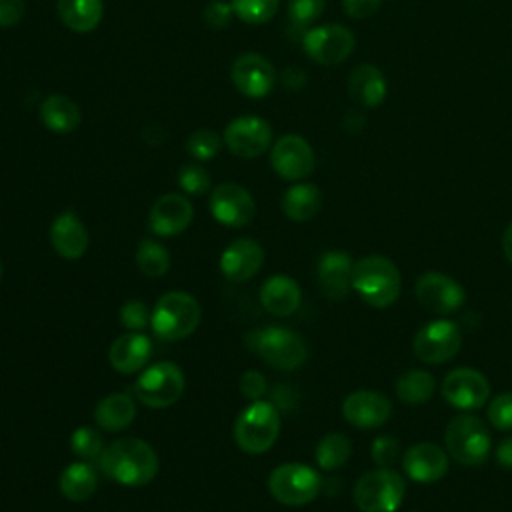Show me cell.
I'll list each match as a JSON object with an SVG mask.
<instances>
[{
    "label": "cell",
    "instance_id": "6da1fadb",
    "mask_svg": "<svg viewBox=\"0 0 512 512\" xmlns=\"http://www.w3.org/2000/svg\"><path fill=\"white\" fill-rule=\"evenodd\" d=\"M98 458L104 476L130 488L148 484L158 472V456L142 438L114 440Z\"/></svg>",
    "mask_w": 512,
    "mask_h": 512
},
{
    "label": "cell",
    "instance_id": "7a4b0ae2",
    "mask_svg": "<svg viewBox=\"0 0 512 512\" xmlns=\"http://www.w3.org/2000/svg\"><path fill=\"white\" fill-rule=\"evenodd\" d=\"M352 290L372 308H388L398 300L402 290L400 270L386 256H364L354 262Z\"/></svg>",
    "mask_w": 512,
    "mask_h": 512
},
{
    "label": "cell",
    "instance_id": "3957f363",
    "mask_svg": "<svg viewBox=\"0 0 512 512\" xmlns=\"http://www.w3.org/2000/svg\"><path fill=\"white\" fill-rule=\"evenodd\" d=\"M202 318V310L198 300L180 290H172L162 294L150 316V326L156 338L166 340V342H176L186 336H190Z\"/></svg>",
    "mask_w": 512,
    "mask_h": 512
},
{
    "label": "cell",
    "instance_id": "277c9868",
    "mask_svg": "<svg viewBox=\"0 0 512 512\" xmlns=\"http://www.w3.org/2000/svg\"><path fill=\"white\" fill-rule=\"evenodd\" d=\"M246 346L276 370H296L308 356L304 338L286 326L258 328L246 336Z\"/></svg>",
    "mask_w": 512,
    "mask_h": 512
},
{
    "label": "cell",
    "instance_id": "5b68a950",
    "mask_svg": "<svg viewBox=\"0 0 512 512\" xmlns=\"http://www.w3.org/2000/svg\"><path fill=\"white\" fill-rule=\"evenodd\" d=\"M280 434V410L272 400H254L248 404L234 424V440L246 454H262L270 450Z\"/></svg>",
    "mask_w": 512,
    "mask_h": 512
},
{
    "label": "cell",
    "instance_id": "8992f818",
    "mask_svg": "<svg viewBox=\"0 0 512 512\" xmlns=\"http://www.w3.org/2000/svg\"><path fill=\"white\" fill-rule=\"evenodd\" d=\"M444 444L448 454L464 466H480L492 452L488 426L474 414H458L446 424Z\"/></svg>",
    "mask_w": 512,
    "mask_h": 512
},
{
    "label": "cell",
    "instance_id": "52a82bcc",
    "mask_svg": "<svg viewBox=\"0 0 512 512\" xmlns=\"http://www.w3.org/2000/svg\"><path fill=\"white\" fill-rule=\"evenodd\" d=\"M406 494L404 478L392 468H376L354 484V504L362 512H394Z\"/></svg>",
    "mask_w": 512,
    "mask_h": 512
},
{
    "label": "cell",
    "instance_id": "ba28073f",
    "mask_svg": "<svg viewBox=\"0 0 512 512\" xmlns=\"http://www.w3.org/2000/svg\"><path fill=\"white\" fill-rule=\"evenodd\" d=\"M268 490L284 506H304L320 494L322 478L308 464L286 462L270 472Z\"/></svg>",
    "mask_w": 512,
    "mask_h": 512
},
{
    "label": "cell",
    "instance_id": "9c48e42d",
    "mask_svg": "<svg viewBox=\"0 0 512 512\" xmlns=\"http://www.w3.org/2000/svg\"><path fill=\"white\" fill-rule=\"evenodd\" d=\"M186 380L178 364L162 360L148 366L134 382L136 398L148 408H168L180 400Z\"/></svg>",
    "mask_w": 512,
    "mask_h": 512
},
{
    "label": "cell",
    "instance_id": "30bf717a",
    "mask_svg": "<svg viewBox=\"0 0 512 512\" xmlns=\"http://www.w3.org/2000/svg\"><path fill=\"white\" fill-rule=\"evenodd\" d=\"M462 346V330L454 320L438 318L426 322L412 340L414 354L424 364H444L452 360Z\"/></svg>",
    "mask_w": 512,
    "mask_h": 512
},
{
    "label": "cell",
    "instance_id": "8fae6325",
    "mask_svg": "<svg viewBox=\"0 0 512 512\" xmlns=\"http://www.w3.org/2000/svg\"><path fill=\"white\" fill-rule=\"evenodd\" d=\"M414 294L422 308L438 316L456 314L466 302L464 288L452 276L442 272H424L416 280Z\"/></svg>",
    "mask_w": 512,
    "mask_h": 512
},
{
    "label": "cell",
    "instance_id": "7c38bea8",
    "mask_svg": "<svg viewBox=\"0 0 512 512\" xmlns=\"http://www.w3.org/2000/svg\"><path fill=\"white\" fill-rule=\"evenodd\" d=\"M304 52L316 64L336 66L344 62L354 50V36L342 24H324L308 30L302 38Z\"/></svg>",
    "mask_w": 512,
    "mask_h": 512
},
{
    "label": "cell",
    "instance_id": "4fadbf2b",
    "mask_svg": "<svg viewBox=\"0 0 512 512\" xmlns=\"http://www.w3.org/2000/svg\"><path fill=\"white\" fill-rule=\"evenodd\" d=\"M442 396L452 408L472 412L486 404L490 396V384L480 370L460 366L444 376Z\"/></svg>",
    "mask_w": 512,
    "mask_h": 512
},
{
    "label": "cell",
    "instance_id": "5bb4252c",
    "mask_svg": "<svg viewBox=\"0 0 512 512\" xmlns=\"http://www.w3.org/2000/svg\"><path fill=\"white\" fill-rule=\"evenodd\" d=\"M208 206L214 220L230 228L246 226L256 212L252 194L244 186L234 182L218 184L210 194Z\"/></svg>",
    "mask_w": 512,
    "mask_h": 512
},
{
    "label": "cell",
    "instance_id": "9a60e30c",
    "mask_svg": "<svg viewBox=\"0 0 512 512\" xmlns=\"http://www.w3.org/2000/svg\"><path fill=\"white\" fill-rule=\"evenodd\" d=\"M272 142V128L260 116L234 118L224 130L226 148L240 158H256L266 152Z\"/></svg>",
    "mask_w": 512,
    "mask_h": 512
},
{
    "label": "cell",
    "instance_id": "2e32d148",
    "mask_svg": "<svg viewBox=\"0 0 512 512\" xmlns=\"http://www.w3.org/2000/svg\"><path fill=\"white\" fill-rule=\"evenodd\" d=\"M270 164L280 178L302 180L314 170V150L302 136L286 134L272 146Z\"/></svg>",
    "mask_w": 512,
    "mask_h": 512
},
{
    "label": "cell",
    "instance_id": "e0dca14e",
    "mask_svg": "<svg viewBox=\"0 0 512 512\" xmlns=\"http://www.w3.org/2000/svg\"><path fill=\"white\" fill-rule=\"evenodd\" d=\"M236 90L248 98H264L276 84L274 66L260 54H242L234 60L230 70Z\"/></svg>",
    "mask_w": 512,
    "mask_h": 512
},
{
    "label": "cell",
    "instance_id": "ac0fdd59",
    "mask_svg": "<svg viewBox=\"0 0 512 512\" xmlns=\"http://www.w3.org/2000/svg\"><path fill=\"white\" fill-rule=\"evenodd\" d=\"M392 414V402L378 390L350 392L342 402V416L356 428L372 430L382 426Z\"/></svg>",
    "mask_w": 512,
    "mask_h": 512
},
{
    "label": "cell",
    "instance_id": "d6986e66",
    "mask_svg": "<svg viewBox=\"0 0 512 512\" xmlns=\"http://www.w3.org/2000/svg\"><path fill=\"white\" fill-rule=\"evenodd\" d=\"M194 218V208L188 198L182 194H164L160 196L148 214V228L156 236L168 238L184 232Z\"/></svg>",
    "mask_w": 512,
    "mask_h": 512
},
{
    "label": "cell",
    "instance_id": "ffe728a7",
    "mask_svg": "<svg viewBox=\"0 0 512 512\" xmlns=\"http://www.w3.org/2000/svg\"><path fill=\"white\" fill-rule=\"evenodd\" d=\"M402 470L414 482H436L448 472V452L434 442L412 444L402 454Z\"/></svg>",
    "mask_w": 512,
    "mask_h": 512
},
{
    "label": "cell",
    "instance_id": "44dd1931",
    "mask_svg": "<svg viewBox=\"0 0 512 512\" xmlns=\"http://www.w3.org/2000/svg\"><path fill=\"white\" fill-rule=\"evenodd\" d=\"M264 262L262 246L252 238H238L230 242L220 254V272L226 280L246 282L258 274Z\"/></svg>",
    "mask_w": 512,
    "mask_h": 512
},
{
    "label": "cell",
    "instance_id": "7402d4cb",
    "mask_svg": "<svg viewBox=\"0 0 512 512\" xmlns=\"http://www.w3.org/2000/svg\"><path fill=\"white\" fill-rule=\"evenodd\" d=\"M352 268L354 262L350 254L342 250H328L320 256L316 274L318 286L330 300H342L352 290Z\"/></svg>",
    "mask_w": 512,
    "mask_h": 512
},
{
    "label": "cell",
    "instance_id": "603a6c76",
    "mask_svg": "<svg viewBox=\"0 0 512 512\" xmlns=\"http://www.w3.org/2000/svg\"><path fill=\"white\" fill-rule=\"evenodd\" d=\"M50 242L62 258L78 260L88 250L90 236L84 222L72 210H64L52 220Z\"/></svg>",
    "mask_w": 512,
    "mask_h": 512
},
{
    "label": "cell",
    "instance_id": "cb8c5ba5",
    "mask_svg": "<svg viewBox=\"0 0 512 512\" xmlns=\"http://www.w3.org/2000/svg\"><path fill=\"white\" fill-rule=\"evenodd\" d=\"M152 354V342L142 332H126L118 336L108 350L112 368L120 374H134L146 366Z\"/></svg>",
    "mask_w": 512,
    "mask_h": 512
},
{
    "label": "cell",
    "instance_id": "d4e9b609",
    "mask_svg": "<svg viewBox=\"0 0 512 512\" xmlns=\"http://www.w3.org/2000/svg\"><path fill=\"white\" fill-rule=\"evenodd\" d=\"M260 302L274 316H290L302 302V290L294 278L274 274L260 286Z\"/></svg>",
    "mask_w": 512,
    "mask_h": 512
},
{
    "label": "cell",
    "instance_id": "484cf974",
    "mask_svg": "<svg viewBox=\"0 0 512 512\" xmlns=\"http://www.w3.org/2000/svg\"><path fill=\"white\" fill-rule=\"evenodd\" d=\"M136 418V402L126 392H114L104 396L94 408L96 424L106 432H120Z\"/></svg>",
    "mask_w": 512,
    "mask_h": 512
},
{
    "label": "cell",
    "instance_id": "4316f807",
    "mask_svg": "<svg viewBox=\"0 0 512 512\" xmlns=\"http://www.w3.org/2000/svg\"><path fill=\"white\" fill-rule=\"evenodd\" d=\"M348 92L358 104L374 108L386 98V78L376 66L360 64L348 76Z\"/></svg>",
    "mask_w": 512,
    "mask_h": 512
},
{
    "label": "cell",
    "instance_id": "83f0119b",
    "mask_svg": "<svg viewBox=\"0 0 512 512\" xmlns=\"http://www.w3.org/2000/svg\"><path fill=\"white\" fill-rule=\"evenodd\" d=\"M40 116L44 126L56 134L74 132L82 118L78 104L64 94L46 96L40 106Z\"/></svg>",
    "mask_w": 512,
    "mask_h": 512
},
{
    "label": "cell",
    "instance_id": "f1b7e54d",
    "mask_svg": "<svg viewBox=\"0 0 512 512\" xmlns=\"http://www.w3.org/2000/svg\"><path fill=\"white\" fill-rule=\"evenodd\" d=\"M56 10L66 28L72 32H92L104 12L102 0H56Z\"/></svg>",
    "mask_w": 512,
    "mask_h": 512
},
{
    "label": "cell",
    "instance_id": "f546056e",
    "mask_svg": "<svg viewBox=\"0 0 512 512\" xmlns=\"http://www.w3.org/2000/svg\"><path fill=\"white\" fill-rule=\"evenodd\" d=\"M322 206V194L318 186L310 182H300L290 186L282 196V212L294 222L312 220Z\"/></svg>",
    "mask_w": 512,
    "mask_h": 512
},
{
    "label": "cell",
    "instance_id": "4dcf8cb0",
    "mask_svg": "<svg viewBox=\"0 0 512 512\" xmlns=\"http://www.w3.org/2000/svg\"><path fill=\"white\" fill-rule=\"evenodd\" d=\"M58 488L66 500L84 502L96 492L98 474L88 462H72L62 470Z\"/></svg>",
    "mask_w": 512,
    "mask_h": 512
},
{
    "label": "cell",
    "instance_id": "1f68e13d",
    "mask_svg": "<svg viewBox=\"0 0 512 512\" xmlns=\"http://www.w3.org/2000/svg\"><path fill=\"white\" fill-rule=\"evenodd\" d=\"M434 394V378L426 370H408L396 380V396L408 404H424Z\"/></svg>",
    "mask_w": 512,
    "mask_h": 512
},
{
    "label": "cell",
    "instance_id": "d6a6232c",
    "mask_svg": "<svg viewBox=\"0 0 512 512\" xmlns=\"http://www.w3.org/2000/svg\"><path fill=\"white\" fill-rule=\"evenodd\" d=\"M352 454V444L348 440L346 434L340 432H330L326 436L320 438V442L316 444V464L322 470H338L340 466H344L348 462Z\"/></svg>",
    "mask_w": 512,
    "mask_h": 512
},
{
    "label": "cell",
    "instance_id": "836d02e7",
    "mask_svg": "<svg viewBox=\"0 0 512 512\" xmlns=\"http://www.w3.org/2000/svg\"><path fill=\"white\" fill-rule=\"evenodd\" d=\"M136 266L144 276L160 278L170 268V254L160 242L144 238L136 248Z\"/></svg>",
    "mask_w": 512,
    "mask_h": 512
},
{
    "label": "cell",
    "instance_id": "e575fe53",
    "mask_svg": "<svg viewBox=\"0 0 512 512\" xmlns=\"http://www.w3.org/2000/svg\"><path fill=\"white\" fill-rule=\"evenodd\" d=\"M234 14L248 24H264L274 18L280 0H232Z\"/></svg>",
    "mask_w": 512,
    "mask_h": 512
},
{
    "label": "cell",
    "instance_id": "d590c367",
    "mask_svg": "<svg viewBox=\"0 0 512 512\" xmlns=\"http://www.w3.org/2000/svg\"><path fill=\"white\" fill-rule=\"evenodd\" d=\"M70 448L76 456L90 460V458H96L102 454L104 442H102V436L98 430H94L90 426H80L70 436Z\"/></svg>",
    "mask_w": 512,
    "mask_h": 512
},
{
    "label": "cell",
    "instance_id": "8d00e7d4",
    "mask_svg": "<svg viewBox=\"0 0 512 512\" xmlns=\"http://www.w3.org/2000/svg\"><path fill=\"white\" fill-rule=\"evenodd\" d=\"M222 142L220 136L214 130L208 128H198L196 132L190 134L188 142H186V150L192 158L196 160H210L218 154Z\"/></svg>",
    "mask_w": 512,
    "mask_h": 512
},
{
    "label": "cell",
    "instance_id": "74e56055",
    "mask_svg": "<svg viewBox=\"0 0 512 512\" xmlns=\"http://www.w3.org/2000/svg\"><path fill=\"white\" fill-rule=\"evenodd\" d=\"M150 316L152 312L142 300H128L118 312V318L128 332H142L146 326H150Z\"/></svg>",
    "mask_w": 512,
    "mask_h": 512
},
{
    "label": "cell",
    "instance_id": "f35d334b",
    "mask_svg": "<svg viewBox=\"0 0 512 512\" xmlns=\"http://www.w3.org/2000/svg\"><path fill=\"white\" fill-rule=\"evenodd\" d=\"M178 184L184 192L200 196L210 190V176L200 164H186L178 172Z\"/></svg>",
    "mask_w": 512,
    "mask_h": 512
},
{
    "label": "cell",
    "instance_id": "ab89813d",
    "mask_svg": "<svg viewBox=\"0 0 512 512\" xmlns=\"http://www.w3.org/2000/svg\"><path fill=\"white\" fill-rule=\"evenodd\" d=\"M324 6L326 0H288V16L296 26L304 28L322 16Z\"/></svg>",
    "mask_w": 512,
    "mask_h": 512
},
{
    "label": "cell",
    "instance_id": "60d3db41",
    "mask_svg": "<svg viewBox=\"0 0 512 512\" xmlns=\"http://www.w3.org/2000/svg\"><path fill=\"white\" fill-rule=\"evenodd\" d=\"M488 420L496 430H512V392H502L490 400Z\"/></svg>",
    "mask_w": 512,
    "mask_h": 512
},
{
    "label": "cell",
    "instance_id": "b9f144b4",
    "mask_svg": "<svg viewBox=\"0 0 512 512\" xmlns=\"http://www.w3.org/2000/svg\"><path fill=\"white\" fill-rule=\"evenodd\" d=\"M370 454H372L374 464H378L380 468H390L400 458V444L394 436L384 434V436L374 438V442L370 446Z\"/></svg>",
    "mask_w": 512,
    "mask_h": 512
},
{
    "label": "cell",
    "instance_id": "7bdbcfd3",
    "mask_svg": "<svg viewBox=\"0 0 512 512\" xmlns=\"http://www.w3.org/2000/svg\"><path fill=\"white\" fill-rule=\"evenodd\" d=\"M240 392L248 400H260L266 392V380L258 370H246L240 378Z\"/></svg>",
    "mask_w": 512,
    "mask_h": 512
},
{
    "label": "cell",
    "instance_id": "ee69618b",
    "mask_svg": "<svg viewBox=\"0 0 512 512\" xmlns=\"http://www.w3.org/2000/svg\"><path fill=\"white\" fill-rule=\"evenodd\" d=\"M232 4L220 2V0H212L206 8H204V20L208 22V26L212 28H222L230 22L232 18Z\"/></svg>",
    "mask_w": 512,
    "mask_h": 512
},
{
    "label": "cell",
    "instance_id": "f6af8a7d",
    "mask_svg": "<svg viewBox=\"0 0 512 512\" xmlns=\"http://www.w3.org/2000/svg\"><path fill=\"white\" fill-rule=\"evenodd\" d=\"M24 10V0H0V28L18 24L24 16Z\"/></svg>",
    "mask_w": 512,
    "mask_h": 512
},
{
    "label": "cell",
    "instance_id": "bcb514c9",
    "mask_svg": "<svg viewBox=\"0 0 512 512\" xmlns=\"http://www.w3.org/2000/svg\"><path fill=\"white\" fill-rule=\"evenodd\" d=\"M382 0H342V8L350 18H368L380 8Z\"/></svg>",
    "mask_w": 512,
    "mask_h": 512
},
{
    "label": "cell",
    "instance_id": "7dc6e473",
    "mask_svg": "<svg viewBox=\"0 0 512 512\" xmlns=\"http://www.w3.org/2000/svg\"><path fill=\"white\" fill-rule=\"evenodd\" d=\"M496 462L504 470L512 472V436H508V438L498 442V446H496Z\"/></svg>",
    "mask_w": 512,
    "mask_h": 512
},
{
    "label": "cell",
    "instance_id": "c3c4849f",
    "mask_svg": "<svg viewBox=\"0 0 512 512\" xmlns=\"http://www.w3.org/2000/svg\"><path fill=\"white\" fill-rule=\"evenodd\" d=\"M502 248H504V254L508 258V262L512 264V222L506 226L504 230V236H502Z\"/></svg>",
    "mask_w": 512,
    "mask_h": 512
},
{
    "label": "cell",
    "instance_id": "681fc988",
    "mask_svg": "<svg viewBox=\"0 0 512 512\" xmlns=\"http://www.w3.org/2000/svg\"><path fill=\"white\" fill-rule=\"evenodd\" d=\"M0 278H2V260H0Z\"/></svg>",
    "mask_w": 512,
    "mask_h": 512
}]
</instances>
